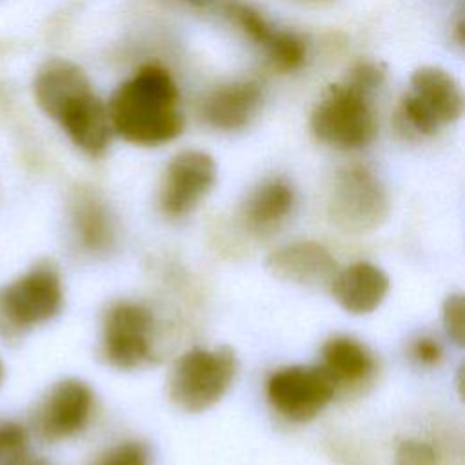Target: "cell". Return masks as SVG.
Instances as JSON below:
<instances>
[{
  "instance_id": "6da1fadb",
  "label": "cell",
  "mask_w": 465,
  "mask_h": 465,
  "mask_svg": "<svg viewBox=\"0 0 465 465\" xmlns=\"http://www.w3.org/2000/svg\"><path fill=\"white\" fill-rule=\"evenodd\" d=\"M38 107L85 154L100 156L111 143L107 105L93 91L84 69L65 58L44 62L33 80Z\"/></svg>"
},
{
  "instance_id": "7a4b0ae2",
  "label": "cell",
  "mask_w": 465,
  "mask_h": 465,
  "mask_svg": "<svg viewBox=\"0 0 465 465\" xmlns=\"http://www.w3.org/2000/svg\"><path fill=\"white\" fill-rule=\"evenodd\" d=\"M107 114L113 133L136 145H162L183 131L176 82L169 71L153 64L116 87Z\"/></svg>"
},
{
  "instance_id": "3957f363",
  "label": "cell",
  "mask_w": 465,
  "mask_h": 465,
  "mask_svg": "<svg viewBox=\"0 0 465 465\" xmlns=\"http://www.w3.org/2000/svg\"><path fill=\"white\" fill-rule=\"evenodd\" d=\"M64 305L58 267L51 260L33 263L24 274L0 287V338L20 340L33 327L54 318Z\"/></svg>"
},
{
  "instance_id": "277c9868",
  "label": "cell",
  "mask_w": 465,
  "mask_h": 465,
  "mask_svg": "<svg viewBox=\"0 0 465 465\" xmlns=\"http://www.w3.org/2000/svg\"><path fill=\"white\" fill-rule=\"evenodd\" d=\"M371 93V89L354 78L331 85L311 114L314 136L322 143L340 151L365 147L378 131Z\"/></svg>"
},
{
  "instance_id": "5b68a950",
  "label": "cell",
  "mask_w": 465,
  "mask_h": 465,
  "mask_svg": "<svg viewBox=\"0 0 465 465\" xmlns=\"http://www.w3.org/2000/svg\"><path fill=\"white\" fill-rule=\"evenodd\" d=\"M238 372L234 351L191 349L173 365L167 380L169 398L187 412H202L213 407L232 385Z\"/></svg>"
},
{
  "instance_id": "8992f818",
  "label": "cell",
  "mask_w": 465,
  "mask_h": 465,
  "mask_svg": "<svg viewBox=\"0 0 465 465\" xmlns=\"http://www.w3.org/2000/svg\"><path fill=\"white\" fill-rule=\"evenodd\" d=\"M463 114V93L456 78L441 67L425 65L412 73L400 104L401 122L418 134H434Z\"/></svg>"
},
{
  "instance_id": "52a82bcc",
  "label": "cell",
  "mask_w": 465,
  "mask_h": 465,
  "mask_svg": "<svg viewBox=\"0 0 465 465\" xmlns=\"http://www.w3.org/2000/svg\"><path fill=\"white\" fill-rule=\"evenodd\" d=\"M389 211V202L380 180L363 165H349L336 173L329 214L343 231L363 232L380 225Z\"/></svg>"
},
{
  "instance_id": "ba28073f",
  "label": "cell",
  "mask_w": 465,
  "mask_h": 465,
  "mask_svg": "<svg viewBox=\"0 0 465 465\" xmlns=\"http://www.w3.org/2000/svg\"><path fill=\"white\" fill-rule=\"evenodd\" d=\"M153 312L136 302L113 303L104 316L102 352L116 369L131 371L153 358Z\"/></svg>"
},
{
  "instance_id": "9c48e42d",
  "label": "cell",
  "mask_w": 465,
  "mask_h": 465,
  "mask_svg": "<svg viewBox=\"0 0 465 465\" xmlns=\"http://www.w3.org/2000/svg\"><path fill=\"white\" fill-rule=\"evenodd\" d=\"M336 381L316 365H291L278 369L267 380L269 403L291 421L316 418L332 400Z\"/></svg>"
},
{
  "instance_id": "30bf717a",
  "label": "cell",
  "mask_w": 465,
  "mask_h": 465,
  "mask_svg": "<svg viewBox=\"0 0 465 465\" xmlns=\"http://www.w3.org/2000/svg\"><path fill=\"white\" fill-rule=\"evenodd\" d=\"M94 409L93 389L76 378L54 383L33 411L31 425L47 443L69 440L82 432Z\"/></svg>"
},
{
  "instance_id": "8fae6325",
  "label": "cell",
  "mask_w": 465,
  "mask_h": 465,
  "mask_svg": "<svg viewBox=\"0 0 465 465\" xmlns=\"http://www.w3.org/2000/svg\"><path fill=\"white\" fill-rule=\"evenodd\" d=\"M216 182V163L211 154L187 149L180 151L167 163L160 207L169 218H180L191 213Z\"/></svg>"
},
{
  "instance_id": "7c38bea8",
  "label": "cell",
  "mask_w": 465,
  "mask_h": 465,
  "mask_svg": "<svg viewBox=\"0 0 465 465\" xmlns=\"http://www.w3.org/2000/svg\"><path fill=\"white\" fill-rule=\"evenodd\" d=\"M267 269L280 280L298 285H327L336 274V260L316 242H292L267 258Z\"/></svg>"
},
{
  "instance_id": "4fadbf2b",
  "label": "cell",
  "mask_w": 465,
  "mask_h": 465,
  "mask_svg": "<svg viewBox=\"0 0 465 465\" xmlns=\"http://www.w3.org/2000/svg\"><path fill=\"white\" fill-rule=\"evenodd\" d=\"M329 285L334 300L351 314L372 312L389 292L387 274L371 262H354L336 271Z\"/></svg>"
},
{
  "instance_id": "5bb4252c",
  "label": "cell",
  "mask_w": 465,
  "mask_h": 465,
  "mask_svg": "<svg viewBox=\"0 0 465 465\" xmlns=\"http://www.w3.org/2000/svg\"><path fill=\"white\" fill-rule=\"evenodd\" d=\"M262 105V89L252 80H236L213 89L202 102L203 120L220 131L245 127Z\"/></svg>"
},
{
  "instance_id": "9a60e30c",
  "label": "cell",
  "mask_w": 465,
  "mask_h": 465,
  "mask_svg": "<svg viewBox=\"0 0 465 465\" xmlns=\"http://www.w3.org/2000/svg\"><path fill=\"white\" fill-rule=\"evenodd\" d=\"M225 11L251 40L265 47L271 60L280 69H296L305 60V44L289 31L274 29L251 5L231 2Z\"/></svg>"
},
{
  "instance_id": "2e32d148",
  "label": "cell",
  "mask_w": 465,
  "mask_h": 465,
  "mask_svg": "<svg viewBox=\"0 0 465 465\" xmlns=\"http://www.w3.org/2000/svg\"><path fill=\"white\" fill-rule=\"evenodd\" d=\"M71 227L76 243L89 254L107 252L114 242V227L104 202L91 191L80 189L69 203Z\"/></svg>"
},
{
  "instance_id": "e0dca14e",
  "label": "cell",
  "mask_w": 465,
  "mask_h": 465,
  "mask_svg": "<svg viewBox=\"0 0 465 465\" xmlns=\"http://www.w3.org/2000/svg\"><path fill=\"white\" fill-rule=\"evenodd\" d=\"M294 189L282 178L267 180L258 185L243 203L245 223L258 231L278 227L294 207Z\"/></svg>"
},
{
  "instance_id": "ac0fdd59",
  "label": "cell",
  "mask_w": 465,
  "mask_h": 465,
  "mask_svg": "<svg viewBox=\"0 0 465 465\" xmlns=\"http://www.w3.org/2000/svg\"><path fill=\"white\" fill-rule=\"evenodd\" d=\"M323 369L338 381L363 380L374 367L369 349L351 336H334L322 349Z\"/></svg>"
},
{
  "instance_id": "d6986e66",
  "label": "cell",
  "mask_w": 465,
  "mask_h": 465,
  "mask_svg": "<svg viewBox=\"0 0 465 465\" xmlns=\"http://www.w3.org/2000/svg\"><path fill=\"white\" fill-rule=\"evenodd\" d=\"M29 450L27 429L16 420H0V465H25Z\"/></svg>"
},
{
  "instance_id": "ffe728a7",
  "label": "cell",
  "mask_w": 465,
  "mask_h": 465,
  "mask_svg": "<svg viewBox=\"0 0 465 465\" xmlns=\"http://www.w3.org/2000/svg\"><path fill=\"white\" fill-rule=\"evenodd\" d=\"M91 465H151V450L142 441H120L102 450Z\"/></svg>"
},
{
  "instance_id": "44dd1931",
  "label": "cell",
  "mask_w": 465,
  "mask_h": 465,
  "mask_svg": "<svg viewBox=\"0 0 465 465\" xmlns=\"http://www.w3.org/2000/svg\"><path fill=\"white\" fill-rule=\"evenodd\" d=\"M443 327L458 345L465 343V302L461 294H452L443 303Z\"/></svg>"
},
{
  "instance_id": "7402d4cb",
  "label": "cell",
  "mask_w": 465,
  "mask_h": 465,
  "mask_svg": "<svg viewBox=\"0 0 465 465\" xmlns=\"http://www.w3.org/2000/svg\"><path fill=\"white\" fill-rule=\"evenodd\" d=\"M396 465H436V450L420 440H405L396 449Z\"/></svg>"
},
{
  "instance_id": "603a6c76",
  "label": "cell",
  "mask_w": 465,
  "mask_h": 465,
  "mask_svg": "<svg viewBox=\"0 0 465 465\" xmlns=\"http://www.w3.org/2000/svg\"><path fill=\"white\" fill-rule=\"evenodd\" d=\"M411 354L420 365L430 367V365L440 363V360L443 356V349L438 340H434L430 336H421V338L414 340V343L411 347Z\"/></svg>"
},
{
  "instance_id": "cb8c5ba5",
  "label": "cell",
  "mask_w": 465,
  "mask_h": 465,
  "mask_svg": "<svg viewBox=\"0 0 465 465\" xmlns=\"http://www.w3.org/2000/svg\"><path fill=\"white\" fill-rule=\"evenodd\" d=\"M25 465H51V463L45 460H29Z\"/></svg>"
},
{
  "instance_id": "d4e9b609",
  "label": "cell",
  "mask_w": 465,
  "mask_h": 465,
  "mask_svg": "<svg viewBox=\"0 0 465 465\" xmlns=\"http://www.w3.org/2000/svg\"><path fill=\"white\" fill-rule=\"evenodd\" d=\"M4 378H5V369H4V363H2V360H0V387H2V383H4Z\"/></svg>"
},
{
  "instance_id": "484cf974",
  "label": "cell",
  "mask_w": 465,
  "mask_h": 465,
  "mask_svg": "<svg viewBox=\"0 0 465 465\" xmlns=\"http://www.w3.org/2000/svg\"><path fill=\"white\" fill-rule=\"evenodd\" d=\"M307 2H322V0H307Z\"/></svg>"
}]
</instances>
